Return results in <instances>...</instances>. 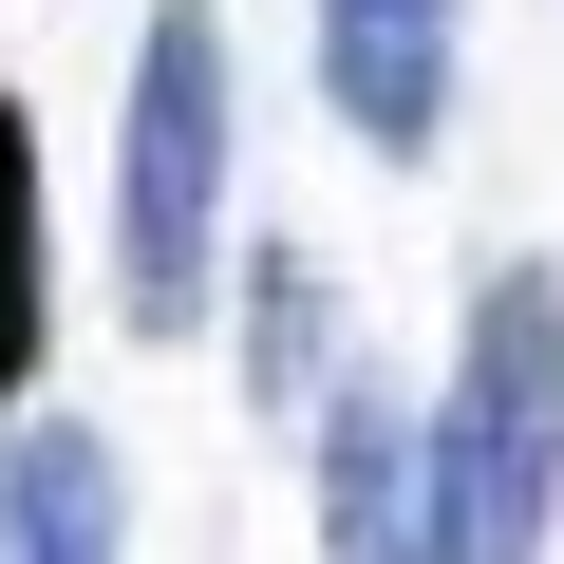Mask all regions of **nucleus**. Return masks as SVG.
I'll use <instances>...</instances> for the list:
<instances>
[{"mask_svg":"<svg viewBox=\"0 0 564 564\" xmlns=\"http://www.w3.org/2000/svg\"><path fill=\"white\" fill-rule=\"evenodd\" d=\"M226 151H245L226 20H207V0H170V20L132 39V151H113V302H132V339H188V321H207Z\"/></svg>","mask_w":564,"mask_h":564,"instance_id":"obj_1","label":"nucleus"},{"mask_svg":"<svg viewBox=\"0 0 564 564\" xmlns=\"http://www.w3.org/2000/svg\"><path fill=\"white\" fill-rule=\"evenodd\" d=\"M433 489H452V564H545V527H564V282L545 263H489L470 282Z\"/></svg>","mask_w":564,"mask_h":564,"instance_id":"obj_2","label":"nucleus"},{"mask_svg":"<svg viewBox=\"0 0 564 564\" xmlns=\"http://www.w3.org/2000/svg\"><path fill=\"white\" fill-rule=\"evenodd\" d=\"M321 545H339V564H452L433 414H395V377H339V395H321Z\"/></svg>","mask_w":564,"mask_h":564,"instance_id":"obj_3","label":"nucleus"},{"mask_svg":"<svg viewBox=\"0 0 564 564\" xmlns=\"http://www.w3.org/2000/svg\"><path fill=\"white\" fill-rule=\"evenodd\" d=\"M321 95L358 151H433L452 132V0H321Z\"/></svg>","mask_w":564,"mask_h":564,"instance_id":"obj_4","label":"nucleus"},{"mask_svg":"<svg viewBox=\"0 0 564 564\" xmlns=\"http://www.w3.org/2000/svg\"><path fill=\"white\" fill-rule=\"evenodd\" d=\"M0 564H132L113 433H76V414H20V433H0Z\"/></svg>","mask_w":564,"mask_h":564,"instance_id":"obj_5","label":"nucleus"},{"mask_svg":"<svg viewBox=\"0 0 564 564\" xmlns=\"http://www.w3.org/2000/svg\"><path fill=\"white\" fill-rule=\"evenodd\" d=\"M39 339H57V207H39V113L0 95V414L39 395Z\"/></svg>","mask_w":564,"mask_h":564,"instance_id":"obj_6","label":"nucleus"},{"mask_svg":"<svg viewBox=\"0 0 564 564\" xmlns=\"http://www.w3.org/2000/svg\"><path fill=\"white\" fill-rule=\"evenodd\" d=\"M339 302H321V245H245V395L263 414H321L339 377Z\"/></svg>","mask_w":564,"mask_h":564,"instance_id":"obj_7","label":"nucleus"}]
</instances>
